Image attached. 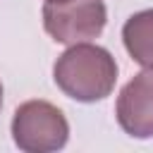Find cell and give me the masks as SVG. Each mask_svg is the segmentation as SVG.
<instances>
[{
	"mask_svg": "<svg viewBox=\"0 0 153 153\" xmlns=\"http://www.w3.org/2000/svg\"><path fill=\"white\" fill-rule=\"evenodd\" d=\"M53 79L65 96L79 103H96L112 93L117 62L103 45L74 43L55 60Z\"/></svg>",
	"mask_w": 153,
	"mask_h": 153,
	"instance_id": "obj_1",
	"label": "cell"
},
{
	"mask_svg": "<svg viewBox=\"0 0 153 153\" xmlns=\"http://www.w3.org/2000/svg\"><path fill=\"white\" fill-rule=\"evenodd\" d=\"M12 139L24 153L60 151L69 139V122L57 105L48 100H26L14 110Z\"/></svg>",
	"mask_w": 153,
	"mask_h": 153,
	"instance_id": "obj_2",
	"label": "cell"
},
{
	"mask_svg": "<svg viewBox=\"0 0 153 153\" xmlns=\"http://www.w3.org/2000/svg\"><path fill=\"white\" fill-rule=\"evenodd\" d=\"M108 10L103 0H45L43 29L57 43L74 45L103 33Z\"/></svg>",
	"mask_w": 153,
	"mask_h": 153,
	"instance_id": "obj_3",
	"label": "cell"
},
{
	"mask_svg": "<svg viewBox=\"0 0 153 153\" xmlns=\"http://www.w3.org/2000/svg\"><path fill=\"white\" fill-rule=\"evenodd\" d=\"M115 115L124 134L134 139L153 136V67H143L122 86Z\"/></svg>",
	"mask_w": 153,
	"mask_h": 153,
	"instance_id": "obj_4",
	"label": "cell"
},
{
	"mask_svg": "<svg viewBox=\"0 0 153 153\" xmlns=\"http://www.w3.org/2000/svg\"><path fill=\"white\" fill-rule=\"evenodd\" d=\"M127 53L141 67H153V7L131 14L122 26Z\"/></svg>",
	"mask_w": 153,
	"mask_h": 153,
	"instance_id": "obj_5",
	"label": "cell"
},
{
	"mask_svg": "<svg viewBox=\"0 0 153 153\" xmlns=\"http://www.w3.org/2000/svg\"><path fill=\"white\" fill-rule=\"evenodd\" d=\"M0 108H2V84H0Z\"/></svg>",
	"mask_w": 153,
	"mask_h": 153,
	"instance_id": "obj_6",
	"label": "cell"
}]
</instances>
